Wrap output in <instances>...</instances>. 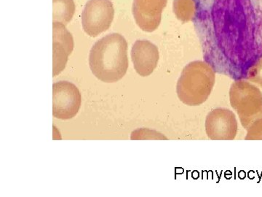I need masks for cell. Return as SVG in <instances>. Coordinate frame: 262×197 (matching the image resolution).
Returning a JSON list of instances; mask_svg holds the SVG:
<instances>
[{"label":"cell","mask_w":262,"mask_h":197,"mask_svg":"<svg viewBox=\"0 0 262 197\" xmlns=\"http://www.w3.org/2000/svg\"><path fill=\"white\" fill-rule=\"evenodd\" d=\"M114 15L115 10L110 0H89L82 13L84 32L90 37H98L110 29Z\"/></svg>","instance_id":"5b68a950"},{"label":"cell","mask_w":262,"mask_h":197,"mask_svg":"<svg viewBox=\"0 0 262 197\" xmlns=\"http://www.w3.org/2000/svg\"><path fill=\"white\" fill-rule=\"evenodd\" d=\"M81 102L80 91L75 84L59 81L53 85V115L56 119L67 120L75 117Z\"/></svg>","instance_id":"8992f818"},{"label":"cell","mask_w":262,"mask_h":197,"mask_svg":"<svg viewBox=\"0 0 262 197\" xmlns=\"http://www.w3.org/2000/svg\"><path fill=\"white\" fill-rule=\"evenodd\" d=\"M229 101L246 130L253 123L262 119V93L249 82L238 80L231 85Z\"/></svg>","instance_id":"277c9868"},{"label":"cell","mask_w":262,"mask_h":197,"mask_svg":"<svg viewBox=\"0 0 262 197\" xmlns=\"http://www.w3.org/2000/svg\"><path fill=\"white\" fill-rule=\"evenodd\" d=\"M246 131V141H262V119L253 123Z\"/></svg>","instance_id":"5bb4252c"},{"label":"cell","mask_w":262,"mask_h":197,"mask_svg":"<svg viewBox=\"0 0 262 197\" xmlns=\"http://www.w3.org/2000/svg\"><path fill=\"white\" fill-rule=\"evenodd\" d=\"M53 23H60L67 25L75 12V5L73 0H53Z\"/></svg>","instance_id":"8fae6325"},{"label":"cell","mask_w":262,"mask_h":197,"mask_svg":"<svg viewBox=\"0 0 262 197\" xmlns=\"http://www.w3.org/2000/svg\"><path fill=\"white\" fill-rule=\"evenodd\" d=\"M167 3L168 0H134L133 15L140 29L147 32L158 29Z\"/></svg>","instance_id":"ba28073f"},{"label":"cell","mask_w":262,"mask_h":197,"mask_svg":"<svg viewBox=\"0 0 262 197\" xmlns=\"http://www.w3.org/2000/svg\"><path fill=\"white\" fill-rule=\"evenodd\" d=\"M53 77H56L65 69L73 51L74 41L63 24L53 22Z\"/></svg>","instance_id":"9c48e42d"},{"label":"cell","mask_w":262,"mask_h":197,"mask_svg":"<svg viewBox=\"0 0 262 197\" xmlns=\"http://www.w3.org/2000/svg\"><path fill=\"white\" fill-rule=\"evenodd\" d=\"M205 62L234 81L262 58V0H194Z\"/></svg>","instance_id":"6da1fadb"},{"label":"cell","mask_w":262,"mask_h":197,"mask_svg":"<svg viewBox=\"0 0 262 197\" xmlns=\"http://www.w3.org/2000/svg\"><path fill=\"white\" fill-rule=\"evenodd\" d=\"M205 128L212 141H232L237 135V121L235 114L227 108H215L206 116Z\"/></svg>","instance_id":"52a82bcc"},{"label":"cell","mask_w":262,"mask_h":197,"mask_svg":"<svg viewBox=\"0 0 262 197\" xmlns=\"http://www.w3.org/2000/svg\"><path fill=\"white\" fill-rule=\"evenodd\" d=\"M246 79L262 88V58L249 69Z\"/></svg>","instance_id":"4fadbf2b"},{"label":"cell","mask_w":262,"mask_h":197,"mask_svg":"<svg viewBox=\"0 0 262 197\" xmlns=\"http://www.w3.org/2000/svg\"><path fill=\"white\" fill-rule=\"evenodd\" d=\"M173 10L181 22L185 23L193 21L195 13L194 0H173Z\"/></svg>","instance_id":"7c38bea8"},{"label":"cell","mask_w":262,"mask_h":197,"mask_svg":"<svg viewBox=\"0 0 262 197\" xmlns=\"http://www.w3.org/2000/svg\"><path fill=\"white\" fill-rule=\"evenodd\" d=\"M134 69L141 77H147L154 72L159 61L158 48L148 41H137L131 50Z\"/></svg>","instance_id":"30bf717a"},{"label":"cell","mask_w":262,"mask_h":197,"mask_svg":"<svg viewBox=\"0 0 262 197\" xmlns=\"http://www.w3.org/2000/svg\"><path fill=\"white\" fill-rule=\"evenodd\" d=\"M128 63L126 40L118 33L101 38L90 51L91 72L103 82L110 84L121 80L126 74Z\"/></svg>","instance_id":"7a4b0ae2"},{"label":"cell","mask_w":262,"mask_h":197,"mask_svg":"<svg viewBox=\"0 0 262 197\" xmlns=\"http://www.w3.org/2000/svg\"><path fill=\"white\" fill-rule=\"evenodd\" d=\"M215 81L214 70L206 62H190L177 81V96L184 105L199 106L209 97Z\"/></svg>","instance_id":"3957f363"}]
</instances>
